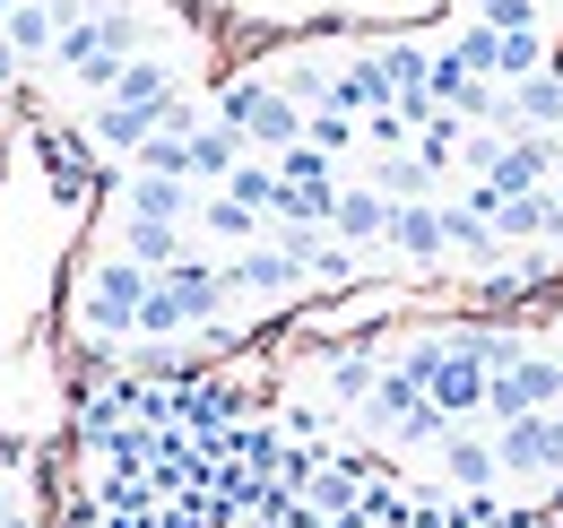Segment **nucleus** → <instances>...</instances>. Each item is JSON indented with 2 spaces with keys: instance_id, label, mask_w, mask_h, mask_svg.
Listing matches in <instances>:
<instances>
[{
  "instance_id": "nucleus-24",
  "label": "nucleus",
  "mask_w": 563,
  "mask_h": 528,
  "mask_svg": "<svg viewBox=\"0 0 563 528\" xmlns=\"http://www.w3.org/2000/svg\"><path fill=\"white\" fill-rule=\"evenodd\" d=\"M468 9H477L486 26H503V35H511V26H547V9H538V0H468Z\"/></svg>"
},
{
  "instance_id": "nucleus-25",
  "label": "nucleus",
  "mask_w": 563,
  "mask_h": 528,
  "mask_svg": "<svg viewBox=\"0 0 563 528\" xmlns=\"http://www.w3.org/2000/svg\"><path fill=\"white\" fill-rule=\"evenodd\" d=\"M547 199H555V217H563V174H555V183H547Z\"/></svg>"
},
{
  "instance_id": "nucleus-4",
  "label": "nucleus",
  "mask_w": 563,
  "mask_h": 528,
  "mask_svg": "<svg viewBox=\"0 0 563 528\" xmlns=\"http://www.w3.org/2000/svg\"><path fill=\"white\" fill-rule=\"evenodd\" d=\"M225 295L234 304H286V295H303V268L286 261L278 243H243L225 261Z\"/></svg>"
},
{
  "instance_id": "nucleus-15",
  "label": "nucleus",
  "mask_w": 563,
  "mask_h": 528,
  "mask_svg": "<svg viewBox=\"0 0 563 528\" xmlns=\"http://www.w3.org/2000/svg\"><path fill=\"white\" fill-rule=\"evenodd\" d=\"M191 226H200L209 243H234V252H243V243H269V217H261V208H243V199H225V191L200 199V208H191Z\"/></svg>"
},
{
  "instance_id": "nucleus-9",
  "label": "nucleus",
  "mask_w": 563,
  "mask_h": 528,
  "mask_svg": "<svg viewBox=\"0 0 563 528\" xmlns=\"http://www.w3.org/2000/svg\"><path fill=\"white\" fill-rule=\"evenodd\" d=\"M200 183H174V174H131L122 183V217H165V226H191Z\"/></svg>"
},
{
  "instance_id": "nucleus-23",
  "label": "nucleus",
  "mask_w": 563,
  "mask_h": 528,
  "mask_svg": "<svg viewBox=\"0 0 563 528\" xmlns=\"http://www.w3.org/2000/svg\"><path fill=\"white\" fill-rule=\"evenodd\" d=\"M303 139H312L321 156H347L355 147V113H330V105H321V113H303Z\"/></svg>"
},
{
  "instance_id": "nucleus-2",
  "label": "nucleus",
  "mask_w": 563,
  "mask_h": 528,
  "mask_svg": "<svg viewBox=\"0 0 563 528\" xmlns=\"http://www.w3.org/2000/svg\"><path fill=\"white\" fill-rule=\"evenodd\" d=\"M147 277L156 268H140V261H87V277H78V330L87 338H131L140 330V304H147Z\"/></svg>"
},
{
  "instance_id": "nucleus-18",
  "label": "nucleus",
  "mask_w": 563,
  "mask_h": 528,
  "mask_svg": "<svg viewBox=\"0 0 563 528\" xmlns=\"http://www.w3.org/2000/svg\"><path fill=\"white\" fill-rule=\"evenodd\" d=\"M382 364H390L382 346H339V355H330V398H339V407H364V391L382 382Z\"/></svg>"
},
{
  "instance_id": "nucleus-21",
  "label": "nucleus",
  "mask_w": 563,
  "mask_h": 528,
  "mask_svg": "<svg viewBox=\"0 0 563 528\" xmlns=\"http://www.w3.org/2000/svg\"><path fill=\"white\" fill-rule=\"evenodd\" d=\"M217 191L243 199V208H261V217H278V165H269V156H243V165H234Z\"/></svg>"
},
{
  "instance_id": "nucleus-3",
  "label": "nucleus",
  "mask_w": 563,
  "mask_h": 528,
  "mask_svg": "<svg viewBox=\"0 0 563 528\" xmlns=\"http://www.w3.org/2000/svg\"><path fill=\"white\" fill-rule=\"evenodd\" d=\"M494 468H503V476H563V407L511 416V425L494 433Z\"/></svg>"
},
{
  "instance_id": "nucleus-14",
  "label": "nucleus",
  "mask_w": 563,
  "mask_h": 528,
  "mask_svg": "<svg viewBox=\"0 0 563 528\" xmlns=\"http://www.w3.org/2000/svg\"><path fill=\"white\" fill-rule=\"evenodd\" d=\"M511 122H520V131H563V53H547L538 78L511 87Z\"/></svg>"
},
{
  "instance_id": "nucleus-10",
  "label": "nucleus",
  "mask_w": 563,
  "mask_h": 528,
  "mask_svg": "<svg viewBox=\"0 0 563 528\" xmlns=\"http://www.w3.org/2000/svg\"><path fill=\"white\" fill-rule=\"evenodd\" d=\"M243 156H252V147H243V131H234V122H217V113H200V122H191V183H200V191H217Z\"/></svg>"
},
{
  "instance_id": "nucleus-7",
  "label": "nucleus",
  "mask_w": 563,
  "mask_h": 528,
  "mask_svg": "<svg viewBox=\"0 0 563 528\" xmlns=\"http://www.w3.org/2000/svg\"><path fill=\"white\" fill-rule=\"evenodd\" d=\"M390 252L408 268H442L451 252H442V199H390V234H382Z\"/></svg>"
},
{
  "instance_id": "nucleus-17",
  "label": "nucleus",
  "mask_w": 563,
  "mask_h": 528,
  "mask_svg": "<svg viewBox=\"0 0 563 528\" xmlns=\"http://www.w3.org/2000/svg\"><path fill=\"white\" fill-rule=\"evenodd\" d=\"M373 191L382 199H433V165H424L417 147H382L373 156Z\"/></svg>"
},
{
  "instance_id": "nucleus-1",
  "label": "nucleus",
  "mask_w": 563,
  "mask_h": 528,
  "mask_svg": "<svg viewBox=\"0 0 563 528\" xmlns=\"http://www.w3.org/2000/svg\"><path fill=\"white\" fill-rule=\"evenodd\" d=\"M209 113H217V122H234L252 156H278V147H295V139H303V105L286 96L278 78H225Z\"/></svg>"
},
{
  "instance_id": "nucleus-26",
  "label": "nucleus",
  "mask_w": 563,
  "mask_h": 528,
  "mask_svg": "<svg viewBox=\"0 0 563 528\" xmlns=\"http://www.w3.org/2000/svg\"><path fill=\"white\" fill-rule=\"evenodd\" d=\"M555 364H563V346H555Z\"/></svg>"
},
{
  "instance_id": "nucleus-19",
  "label": "nucleus",
  "mask_w": 563,
  "mask_h": 528,
  "mask_svg": "<svg viewBox=\"0 0 563 528\" xmlns=\"http://www.w3.org/2000/svg\"><path fill=\"white\" fill-rule=\"evenodd\" d=\"M269 165H278V183H286V191H339V156H321L312 139H295V147H278Z\"/></svg>"
},
{
  "instance_id": "nucleus-22",
  "label": "nucleus",
  "mask_w": 563,
  "mask_h": 528,
  "mask_svg": "<svg viewBox=\"0 0 563 528\" xmlns=\"http://www.w3.org/2000/svg\"><path fill=\"white\" fill-rule=\"evenodd\" d=\"M511 382H520V407H529V416H538V407H563V364H555V355H538V346L511 364Z\"/></svg>"
},
{
  "instance_id": "nucleus-5",
  "label": "nucleus",
  "mask_w": 563,
  "mask_h": 528,
  "mask_svg": "<svg viewBox=\"0 0 563 528\" xmlns=\"http://www.w3.org/2000/svg\"><path fill=\"white\" fill-rule=\"evenodd\" d=\"M35 165H44V183H53V199H96V139L62 131V122H44L35 131Z\"/></svg>"
},
{
  "instance_id": "nucleus-12",
  "label": "nucleus",
  "mask_w": 563,
  "mask_h": 528,
  "mask_svg": "<svg viewBox=\"0 0 563 528\" xmlns=\"http://www.w3.org/2000/svg\"><path fill=\"white\" fill-rule=\"evenodd\" d=\"M433 451H442V476H451V494H494V476H503V468H494V442H477L468 425H451Z\"/></svg>"
},
{
  "instance_id": "nucleus-11",
  "label": "nucleus",
  "mask_w": 563,
  "mask_h": 528,
  "mask_svg": "<svg viewBox=\"0 0 563 528\" xmlns=\"http://www.w3.org/2000/svg\"><path fill=\"white\" fill-rule=\"evenodd\" d=\"M174 113V105H165ZM165 113H147V105H113V96H96V113H87V139L104 147V156H140V139L165 122Z\"/></svg>"
},
{
  "instance_id": "nucleus-8",
  "label": "nucleus",
  "mask_w": 563,
  "mask_h": 528,
  "mask_svg": "<svg viewBox=\"0 0 563 528\" xmlns=\"http://www.w3.org/2000/svg\"><path fill=\"white\" fill-rule=\"evenodd\" d=\"M330 234H339L347 252L382 243V234H390V199L373 191V183H339V199H330Z\"/></svg>"
},
{
  "instance_id": "nucleus-20",
  "label": "nucleus",
  "mask_w": 563,
  "mask_h": 528,
  "mask_svg": "<svg viewBox=\"0 0 563 528\" xmlns=\"http://www.w3.org/2000/svg\"><path fill=\"white\" fill-rule=\"evenodd\" d=\"M547 69V26H511L503 44H494V87H520V78H538Z\"/></svg>"
},
{
  "instance_id": "nucleus-16",
  "label": "nucleus",
  "mask_w": 563,
  "mask_h": 528,
  "mask_svg": "<svg viewBox=\"0 0 563 528\" xmlns=\"http://www.w3.org/2000/svg\"><path fill=\"white\" fill-rule=\"evenodd\" d=\"M183 252H191V243H183V226H165V217H122V261L174 268Z\"/></svg>"
},
{
  "instance_id": "nucleus-6",
  "label": "nucleus",
  "mask_w": 563,
  "mask_h": 528,
  "mask_svg": "<svg viewBox=\"0 0 563 528\" xmlns=\"http://www.w3.org/2000/svg\"><path fill=\"white\" fill-rule=\"evenodd\" d=\"M156 286L183 304V321H191V330L225 321V304H234V295H225V261H200V252H183L174 268H156Z\"/></svg>"
},
{
  "instance_id": "nucleus-13",
  "label": "nucleus",
  "mask_w": 563,
  "mask_h": 528,
  "mask_svg": "<svg viewBox=\"0 0 563 528\" xmlns=\"http://www.w3.org/2000/svg\"><path fill=\"white\" fill-rule=\"evenodd\" d=\"M494 234H503V252H520V243H563V217L547 191H520L494 208Z\"/></svg>"
}]
</instances>
